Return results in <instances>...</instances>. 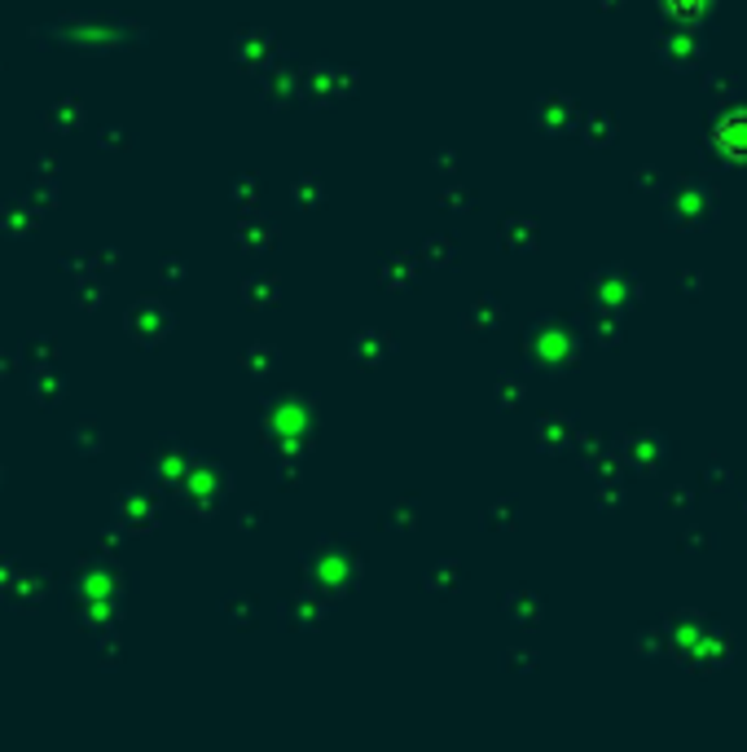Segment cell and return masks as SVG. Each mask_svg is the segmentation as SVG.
Masks as SVG:
<instances>
[{
    "label": "cell",
    "mask_w": 747,
    "mask_h": 752,
    "mask_svg": "<svg viewBox=\"0 0 747 752\" xmlns=\"http://www.w3.org/2000/svg\"><path fill=\"white\" fill-rule=\"evenodd\" d=\"M712 217V194H708V185H699V181H686V185H677V194H673V221H682L686 230L695 225H704Z\"/></svg>",
    "instance_id": "cell-1"
},
{
    "label": "cell",
    "mask_w": 747,
    "mask_h": 752,
    "mask_svg": "<svg viewBox=\"0 0 747 752\" xmlns=\"http://www.w3.org/2000/svg\"><path fill=\"white\" fill-rule=\"evenodd\" d=\"M664 62H669L673 71H686V66H695V62H699V40H695V32H690V27L673 32V36L664 40Z\"/></svg>",
    "instance_id": "cell-2"
},
{
    "label": "cell",
    "mask_w": 747,
    "mask_h": 752,
    "mask_svg": "<svg viewBox=\"0 0 747 752\" xmlns=\"http://www.w3.org/2000/svg\"><path fill=\"white\" fill-rule=\"evenodd\" d=\"M664 5H669V14L677 23H699V19H708L712 0H664Z\"/></svg>",
    "instance_id": "cell-3"
}]
</instances>
